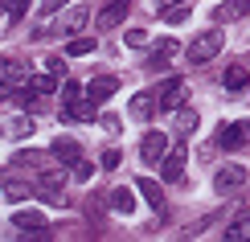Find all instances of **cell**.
I'll list each match as a JSON object with an SVG mask.
<instances>
[{"mask_svg":"<svg viewBox=\"0 0 250 242\" xmlns=\"http://www.w3.org/2000/svg\"><path fill=\"white\" fill-rule=\"evenodd\" d=\"M62 99H66V103L82 99V87H78V82H62Z\"/></svg>","mask_w":250,"mask_h":242,"instance_id":"obj_32","label":"cell"},{"mask_svg":"<svg viewBox=\"0 0 250 242\" xmlns=\"http://www.w3.org/2000/svg\"><path fill=\"white\" fill-rule=\"evenodd\" d=\"M49 156H54V160H62V164L70 168V164H78V160H82V148H78L74 140H70V135H62V140H54Z\"/></svg>","mask_w":250,"mask_h":242,"instance_id":"obj_12","label":"cell"},{"mask_svg":"<svg viewBox=\"0 0 250 242\" xmlns=\"http://www.w3.org/2000/svg\"><path fill=\"white\" fill-rule=\"evenodd\" d=\"M119 160H123L119 148H107V152H103V168H119Z\"/></svg>","mask_w":250,"mask_h":242,"instance_id":"obj_33","label":"cell"},{"mask_svg":"<svg viewBox=\"0 0 250 242\" xmlns=\"http://www.w3.org/2000/svg\"><path fill=\"white\" fill-rule=\"evenodd\" d=\"M140 197H144V201H148V205L156 209V214H164V189L156 185L152 176H140Z\"/></svg>","mask_w":250,"mask_h":242,"instance_id":"obj_17","label":"cell"},{"mask_svg":"<svg viewBox=\"0 0 250 242\" xmlns=\"http://www.w3.org/2000/svg\"><path fill=\"white\" fill-rule=\"evenodd\" d=\"M90 173H95V168H90L86 160H78V164H70V176H74V181H90Z\"/></svg>","mask_w":250,"mask_h":242,"instance_id":"obj_30","label":"cell"},{"mask_svg":"<svg viewBox=\"0 0 250 242\" xmlns=\"http://www.w3.org/2000/svg\"><path fill=\"white\" fill-rule=\"evenodd\" d=\"M0 189H4V193L13 197V201H25V197H29V189L21 185V181H17L13 173H4V168H0Z\"/></svg>","mask_w":250,"mask_h":242,"instance_id":"obj_20","label":"cell"},{"mask_svg":"<svg viewBox=\"0 0 250 242\" xmlns=\"http://www.w3.org/2000/svg\"><path fill=\"white\" fill-rule=\"evenodd\" d=\"M13 87H17L13 78H4V74H0V99H8V94H13Z\"/></svg>","mask_w":250,"mask_h":242,"instance_id":"obj_34","label":"cell"},{"mask_svg":"<svg viewBox=\"0 0 250 242\" xmlns=\"http://www.w3.org/2000/svg\"><path fill=\"white\" fill-rule=\"evenodd\" d=\"M160 17H164V25H185L189 21V4H168Z\"/></svg>","mask_w":250,"mask_h":242,"instance_id":"obj_22","label":"cell"},{"mask_svg":"<svg viewBox=\"0 0 250 242\" xmlns=\"http://www.w3.org/2000/svg\"><path fill=\"white\" fill-rule=\"evenodd\" d=\"M156 111H160V103H156V94H135V99H131V115H135V119H140V123H148L152 119V115Z\"/></svg>","mask_w":250,"mask_h":242,"instance_id":"obj_16","label":"cell"},{"mask_svg":"<svg viewBox=\"0 0 250 242\" xmlns=\"http://www.w3.org/2000/svg\"><path fill=\"white\" fill-rule=\"evenodd\" d=\"M45 70H49L54 78H62V62H58V58H49V62H45Z\"/></svg>","mask_w":250,"mask_h":242,"instance_id":"obj_36","label":"cell"},{"mask_svg":"<svg viewBox=\"0 0 250 242\" xmlns=\"http://www.w3.org/2000/svg\"><path fill=\"white\" fill-rule=\"evenodd\" d=\"M29 4H33V0H4V13L13 17V21H21V17L29 13Z\"/></svg>","mask_w":250,"mask_h":242,"instance_id":"obj_27","label":"cell"},{"mask_svg":"<svg viewBox=\"0 0 250 242\" xmlns=\"http://www.w3.org/2000/svg\"><path fill=\"white\" fill-rule=\"evenodd\" d=\"M242 17H250V0H226V4H217V13H213L217 25H230V21H242Z\"/></svg>","mask_w":250,"mask_h":242,"instance_id":"obj_11","label":"cell"},{"mask_svg":"<svg viewBox=\"0 0 250 242\" xmlns=\"http://www.w3.org/2000/svg\"><path fill=\"white\" fill-rule=\"evenodd\" d=\"M13 226L25 230V234H45V214H41V209H17Z\"/></svg>","mask_w":250,"mask_h":242,"instance_id":"obj_9","label":"cell"},{"mask_svg":"<svg viewBox=\"0 0 250 242\" xmlns=\"http://www.w3.org/2000/svg\"><path fill=\"white\" fill-rule=\"evenodd\" d=\"M238 222H250V205L242 209V214H238Z\"/></svg>","mask_w":250,"mask_h":242,"instance_id":"obj_37","label":"cell"},{"mask_svg":"<svg viewBox=\"0 0 250 242\" xmlns=\"http://www.w3.org/2000/svg\"><path fill=\"white\" fill-rule=\"evenodd\" d=\"M185 160H189V152H185V144H176L172 152H164L160 176H164V181H181V176H185Z\"/></svg>","mask_w":250,"mask_h":242,"instance_id":"obj_6","label":"cell"},{"mask_svg":"<svg viewBox=\"0 0 250 242\" xmlns=\"http://www.w3.org/2000/svg\"><path fill=\"white\" fill-rule=\"evenodd\" d=\"M54 87H58V78L49 74V70H45V74H33V78H29V90H37V94H49Z\"/></svg>","mask_w":250,"mask_h":242,"instance_id":"obj_24","label":"cell"},{"mask_svg":"<svg viewBox=\"0 0 250 242\" xmlns=\"http://www.w3.org/2000/svg\"><path fill=\"white\" fill-rule=\"evenodd\" d=\"M99 123H103V132H111V135H119V132H123V119H119L115 111H103V115H99Z\"/></svg>","mask_w":250,"mask_h":242,"instance_id":"obj_26","label":"cell"},{"mask_svg":"<svg viewBox=\"0 0 250 242\" xmlns=\"http://www.w3.org/2000/svg\"><path fill=\"white\" fill-rule=\"evenodd\" d=\"M90 21V13L82 4H74V8H66V13H62V21H58V33L62 37H70V33H82V25H86Z\"/></svg>","mask_w":250,"mask_h":242,"instance_id":"obj_10","label":"cell"},{"mask_svg":"<svg viewBox=\"0 0 250 242\" xmlns=\"http://www.w3.org/2000/svg\"><path fill=\"white\" fill-rule=\"evenodd\" d=\"M0 74H4V78H13V82H17V87H21V82H25V78H29V70H25V66H21V62H8V58H4V62H0Z\"/></svg>","mask_w":250,"mask_h":242,"instance_id":"obj_23","label":"cell"},{"mask_svg":"<svg viewBox=\"0 0 250 242\" xmlns=\"http://www.w3.org/2000/svg\"><path fill=\"white\" fill-rule=\"evenodd\" d=\"M193 132H197V111L176 107L172 111V135H193Z\"/></svg>","mask_w":250,"mask_h":242,"instance_id":"obj_18","label":"cell"},{"mask_svg":"<svg viewBox=\"0 0 250 242\" xmlns=\"http://www.w3.org/2000/svg\"><path fill=\"white\" fill-rule=\"evenodd\" d=\"M222 45H226L222 29H205L201 37H193V45H189V62H193V66H205V62H213L217 54H222Z\"/></svg>","mask_w":250,"mask_h":242,"instance_id":"obj_1","label":"cell"},{"mask_svg":"<svg viewBox=\"0 0 250 242\" xmlns=\"http://www.w3.org/2000/svg\"><path fill=\"white\" fill-rule=\"evenodd\" d=\"M131 13V4H127V0H107V4H103L99 8V29H115V25H123V17H127Z\"/></svg>","mask_w":250,"mask_h":242,"instance_id":"obj_7","label":"cell"},{"mask_svg":"<svg viewBox=\"0 0 250 242\" xmlns=\"http://www.w3.org/2000/svg\"><path fill=\"white\" fill-rule=\"evenodd\" d=\"M172 54H176V37H168V41H160V45L148 54V70H168V62H172Z\"/></svg>","mask_w":250,"mask_h":242,"instance_id":"obj_14","label":"cell"},{"mask_svg":"<svg viewBox=\"0 0 250 242\" xmlns=\"http://www.w3.org/2000/svg\"><path fill=\"white\" fill-rule=\"evenodd\" d=\"M70 4V0H45V4H41V8H45V13H62V8H66Z\"/></svg>","mask_w":250,"mask_h":242,"instance_id":"obj_35","label":"cell"},{"mask_svg":"<svg viewBox=\"0 0 250 242\" xmlns=\"http://www.w3.org/2000/svg\"><path fill=\"white\" fill-rule=\"evenodd\" d=\"M37 189H41V197H45V201H54V205H70V197H66V173H62V168H41Z\"/></svg>","mask_w":250,"mask_h":242,"instance_id":"obj_3","label":"cell"},{"mask_svg":"<svg viewBox=\"0 0 250 242\" xmlns=\"http://www.w3.org/2000/svg\"><path fill=\"white\" fill-rule=\"evenodd\" d=\"M246 82H250V70L242 66V62H230L226 74H222V87L226 90H246Z\"/></svg>","mask_w":250,"mask_h":242,"instance_id":"obj_15","label":"cell"},{"mask_svg":"<svg viewBox=\"0 0 250 242\" xmlns=\"http://www.w3.org/2000/svg\"><path fill=\"white\" fill-rule=\"evenodd\" d=\"M164 152H168V132H148V135H144V144H140V160L148 164V168L160 164Z\"/></svg>","mask_w":250,"mask_h":242,"instance_id":"obj_5","label":"cell"},{"mask_svg":"<svg viewBox=\"0 0 250 242\" xmlns=\"http://www.w3.org/2000/svg\"><path fill=\"white\" fill-rule=\"evenodd\" d=\"M17 164H45V152H17Z\"/></svg>","mask_w":250,"mask_h":242,"instance_id":"obj_31","label":"cell"},{"mask_svg":"<svg viewBox=\"0 0 250 242\" xmlns=\"http://www.w3.org/2000/svg\"><path fill=\"white\" fill-rule=\"evenodd\" d=\"M148 41H152L148 29H127V45L131 49H148Z\"/></svg>","mask_w":250,"mask_h":242,"instance_id":"obj_28","label":"cell"},{"mask_svg":"<svg viewBox=\"0 0 250 242\" xmlns=\"http://www.w3.org/2000/svg\"><path fill=\"white\" fill-rule=\"evenodd\" d=\"M250 181V168H242V164H222L213 173V193L217 197H230V193H238Z\"/></svg>","mask_w":250,"mask_h":242,"instance_id":"obj_2","label":"cell"},{"mask_svg":"<svg viewBox=\"0 0 250 242\" xmlns=\"http://www.w3.org/2000/svg\"><path fill=\"white\" fill-rule=\"evenodd\" d=\"M242 144H250V119H238V123H222V132H217V148L234 152V148H242Z\"/></svg>","mask_w":250,"mask_h":242,"instance_id":"obj_4","label":"cell"},{"mask_svg":"<svg viewBox=\"0 0 250 242\" xmlns=\"http://www.w3.org/2000/svg\"><path fill=\"white\" fill-rule=\"evenodd\" d=\"M90 49H95V41H90V37H74V41H66V54H70V58H82V54H90Z\"/></svg>","mask_w":250,"mask_h":242,"instance_id":"obj_25","label":"cell"},{"mask_svg":"<svg viewBox=\"0 0 250 242\" xmlns=\"http://www.w3.org/2000/svg\"><path fill=\"white\" fill-rule=\"evenodd\" d=\"M8 132H13L17 140H21V135H29V132H33V119H29V115H17V119H13V128H8Z\"/></svg>","mask_w":250,"mask_h":242,"instance_id":"obj_29","label":"cell"},{"mask_svg":"<svg viewBox=\"0 0 250 242\" xmlns=\"http://www.w3.org/2000/svg\"><path fill=\"white\" fill-rule=\"evenodd\" d=\"M66 119L90 123V119H95V99H90V103H82V99H74V103H66Z\"/></svg>","mask_w":250,"mask_h":242,"instance_id":"obj_19","label":"cell"},{"mask_svg":"<svg viewBox=\"0 0 250 242\" xmlns=\"http://www.w3.org/2000/svg\"><path fill=\"white\" fill-rule=\"evenodd\" d=\"M0 13H4V4H0Z\"/></svg>","mask_w":250,"mask_h":242,"instance_id":"obj_38","label":"cell"},{"mask_svg":"<svg viewBox=\"0 0 250 242\" xmlns=\"http://www.w3.org/2000/svg\"><path fill=\"white\" fill-rule=\"evenodd\" d=\"M185 94H189V90H185V82L181 78H168L160 90H156V103H160V111H176Z\"/></svg>","mask_w":250,"mask_h":242,"instance_id":"obj_8","label":"cell"},{"mask_svg":"<svg viewBox=\"0 0 250 242\" xmlns=\"http://www.w3.org/2000/svg\"><path fill=\"white\" fill-rule=\"evenodd\" d=\"M107 201H111V209H115V214H131V209H135V193H131V189H115Z\"/></svg>","mask_w":250,"mask_h":242,"instance_id":"obj_21","label":"cell"},{"mask_svg":"<svg viewBox=\"0 0 250 242\" xmlns=\"http://www.w3.org/2000/svg\"><path fill=\"white\" fill-rule=\"evenodd\" d=\"M115 90H119V78H115V74H99V78L86 87V99H95V103H107Z\"/></svg>","mask_w":250,"mask_h":242,"instance_id":"obj_13","label":"cell"}]
</instances>
